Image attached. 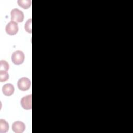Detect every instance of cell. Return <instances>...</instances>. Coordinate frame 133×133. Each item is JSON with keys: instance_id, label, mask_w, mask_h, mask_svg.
I'll list each match as a JSON object with an SVG mask.
<instances>
[{"instance_id": "11", "label": "cell", "mask_w": 133, "mask_h": 133, "mask_svg": "<svg viewBox=\"0 0 133 133\" xmlns=\"http://www.w3.org/2000/svg\"><path fill=\"white\" fill-rule=\"evenodd\" d=\"M9 77L7 71L0 70V81L5 82L6 81Z\"/></svg>"}, {"instance_id": "1", "label": "cell", "mask_w": 133, "mask_h": 133, "mask_svg": "<svg viewBox=\"0 0 133 133\" xmlns=\"http://www.w3.org/2000/svg\"><path fill=\"white\" fill-rule=\"evenodd\" d=\"M11 20L16 22H22L24 19V14L23 12L18 8L13 9L10 12Z\"/></svg>"}, {"instance_id": "3", "label": "cell", "mask_w": 133, "mask_h": 133, "mask_svg": "<svg viewBox=\"0 0 133 133\" xmlns=\"http://www.w3.org/2000/svg\"><path fill=\"white\" fill-rule=\"evenodd\" d=\"M31 83L30 80L27 77H22L18 81V87L22 91H25L29 89L30 87Z\"/></svg>"}, {"instance_id": "2", "label": "cell", "mask_w": 133, "mask_h": 133, "mask_svg": "<svg viewBox=\"0 0 133 133\" xmlns=\"http://www.w3.org/2000/svg\"><path fill=\"white\" fill-rule=\"evenodd\" d=\"M24 60V55L22 51L17 50L13 52L11 55V60L12 62L16 65L22 64Z\"/></svg>"}, {"instance_id": "9", "label": "cell", "mask_w": 133, "mask_h": 133, "mask_svg": "<svg viewBox=\"0 0 133 133\" xmlns=\"http://www.w3.org/2000/svg\"><path fill=\"white\" fill-rule=\"evenodd\" d=\"M17 2L19 6L24 9H27L31 5V0H18Z\"/></svg>"}, {"instance_id": "10", "label": "cell", "mask_w": 133, "mask_h": 133, "mask_svg": "<svg viewBox=\"0 0 133 133\" xmlns=\"http://www.w3.org/2000/svg\"><path fill=\"white\" fill-rule=\"evenodd\" d=\"M32 19H28L25 24V26H24V28L25 31L29 33H31L32 32Z\"/></svg>"}, {"instance_id": "6", "label": "cell", "mask_w": 133, "mask_h": 133, "mask_svg": "<svg viewBox=\"0 0 133 133\" xmlns=\"http://www.w3.org/2000/svg\"><path fill=\"white\" fill-rule=\"evenodd\" d=\"M25 129L24 123L21 121H16L12 125V129L16 133H22Z\"/></svg>"}, {"instance_id": "4", "label": "cell", "mask_w": 133, "mask_h": 133, "mask_svg": "<svg viewBox=\"0 0 133 133\" xmlns=\"http://www.w3.org/2000/svg\"><path fill=\"white\" fill-rule=\"evenodd\" d=\"M32 94L26 95L21 99L20 104L21 107L25 110L32 109Z\"/></svg>"}, {"instance_id": "8", "label": "cell", "mask_w": 133, "mask_h": 133, "mask_svg": "<svg viewBox=\"0 0 133 133\" xmlns=\"http://www.w3.org/2000/svg\"><path fill=\"white\" fill-rule=\"evenodd\" d=\"M9 129V125L7 122L3 119H0V132L5 133Z\"/></svg>"}, {"instance_id": "12", "label": "cell", "mask_w": 133, "mask_h": 133, "mask_svg": "<svg viewBox=\"0 0 133 133\" xmlns=\"http://www.w3.org/2000/svg\"><path fill=\"white\" fill-rule=\"evenodd\" d=\"M9 69V64L5 60H2L0 61V70L7 71Z\"/></svg>"}, {"instance_id": "7", "label": "cell", "mask_w": 133, "mask_h": 133, "mask_svg": "<svg viewBox=\"0 0 133 133\" xmlns=\"http://www.w3.org/2000/svg\"><path fill=\"white\" fill-rule=\"evenodd\" d=\"M15 88L14 86L11 84H5L2 87L3 93L7 96H11L14 92Z\"/></svg>"}, {"instance_id": "5", "label": "cell", "mask_w": 133, "mask_h": 133, "mask_svg": "<svg viewBox=\"0 0 133 133\" xmlns=\"http://www.w3.org/2000/svg\"><path fill=\"white\" fill-rule=\"evenodd\" d=\"M18 30V23L13 21H10L6 26V32L9 35H15L17 33Z\"/></svg>"}]
</instances>
